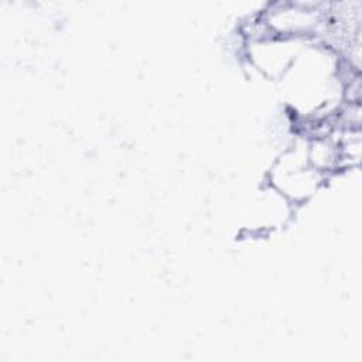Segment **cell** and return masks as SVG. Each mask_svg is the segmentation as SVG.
Returning <instances> with one entry per match:
<instances>
[{"label": "cell", "instance_id": "1", "mask_svg": "<svg viewBox=\"0 0 362 362\" xmlns=\"http://www.w3.org/2000/svg\"><path fill=\"white\" fill-rule=\"evenodd\" d=\"M273 188L286 199L300 202L311 197L322 181V173L311 165L308 146L288 150L272 171Z\"/></svg>", "mask_w": 362, "mask_h": 362}, {"label": "cell", "instance_id": "2", "mask_svg": "<svg viewBox=\"0 0 362 362\" xmlns=\"http://www.w3.org/2000/svg\"><path fill=\"white\" fill-rule=\"evenodd\" d=\"M301 51L300 38L277 34H263L252 40L247 48L253 65L272 78L284 76Z\"/></svg>", "mask_w": 362, "mask_h": 362}, {"label": "cell", "instance_id": "3", "mask_svg": "<svg viewBox=\"0 0 362 362\" xmlns=\"http://www.w3.org/2000/svg\"><path fill=\"white\" fill-rule=\"evenodd\" d=\"M290 69H294L296 75L293 90L297 102H311L314 103L313 107L317 109L324 106L327 103L325 99L328 98L327 90L331 88L329 81L332 79V74L328 68V58L322 52L307 55L301 51Z\"/></svg>", "mask_w": 362, "mask_h": 362}]
</instances>
